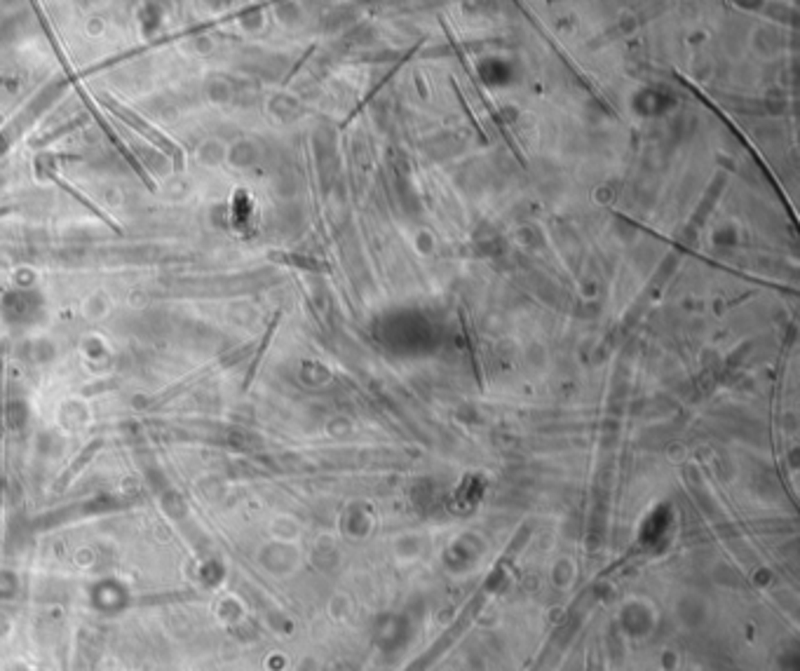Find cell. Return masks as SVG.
Segmentation results:
<instances>
[{"instance_id": "obj_1", "label": "cell", "mask_w": 800, "mask_h": 671, "mask_svg": "<svg viewBox=\"0 0 800 671\" xmlns=\"http://www.w3.org/2000/svg\"><path fill=\"white\" fill-rule=\"evenodd\" d=\"M113 111H118V113H120L122 117H127V120L132 122L136 129H141V132L146 134L148 139H153L155 144H158L160 148H165V151L169 153V155H174V160H176V167H181V164H183V155H181V151H178V148H176L174 144H169V139H167V136H162L160 132H155V129H151V127H148V122H143L139 115H132V113H127V111H120V108H118V106H113Z\"/></svg>"}]
</instances>
